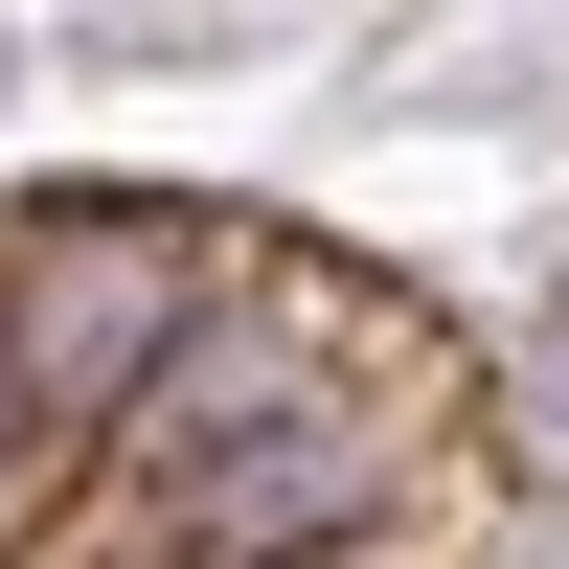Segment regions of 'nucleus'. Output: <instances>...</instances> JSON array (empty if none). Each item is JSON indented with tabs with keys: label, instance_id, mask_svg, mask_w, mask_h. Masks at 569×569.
<instances>
[{
	"label": "nucleus",
	"instance_id": "1",
	"mask_svg": "<svg viewBox=\"0 0 569 569\" xmlns=\"http://www.w3.org/2000/svg\"><path fill=\"white\" fill-rule=\"evenodd\" d=\"M547 388H569V319H547Z\"/></svg>",
	"mask_w": 569,
	"mask_h": 569
}]
</instances>
